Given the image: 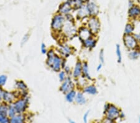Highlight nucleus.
Listing matches in <instances>:
<instances>
[{
    "mask_svg": "<svg viewBox=\"0 0 140 123\" xmlns=\"http://www.w3.org/2000/svg\"><path fill=\"white\" fill-rule=\"evenodd\" d=\"M29 36H30V35H29V32H27V33L25 34L23 36V39H22L21 42V46H23L24 45L26 44L27 42L28 41V40H29Z\"/></svg>",
    "mask_w": 140,
    "mask_h": 123,
    "instance_id": "34",
    "label": "nucleus"
},
{
    "mask_svg": "<svg viewBox=\"0 0 140 123\" xmlns=\"http://www.w3.org/2000/svg\"><path fill=\"white\" fill-rule=\"evenodd\" d=\"M4 92H5V90H4L3 87L0 86V102H3V96H4Z\"/></svg>",
    "mask_w": 140,
    "mask_h": 123,
    "instance_id": "38",
    "label": "nucleus"
},
{
    "mask_svg": "<svg viewBox=\"0 0 140 123\" xmlns=\"http://www.w3.org/2000/svg\"><path fill=\"white\" fill-rule=\"evenodd\" d=\"M134 5H135V4H134V3L131 1V0H130V1H129V8H131L132 6H133Z\"/></svg>",
    "mask_w": 140,
    "mask_h": 123,
    "instance_id": "43",
    "label": "nucleus"
},
{
    "mask_svg": "<svg viewBox=\"0 0 140 123\" xmlns=\"http://www.w3.org/2000/svg\"><path fill=\"white\" fill-rule=\"evenodd\" d=\"M87 11L90 17H96L99 12V8L98 6L93 2H88L86 5Z\"/></svg>",
    "mask_w": 140,
    "mask_h": 123,
    "instance_id": "16",
    "label": "nucleus"
},
{
    "mask_svg": "<svg viewBox=\"0 0 140 123\" xmlns=\"http://www.w3.org/2000/svg\"><path fill=\"white\" fill-rule=\"evenodd\" d=\"M8 105L2 103L0 107V123H10V118L8 116Z\"/></svg>",
    "mask_w": 140,
    "mask_h": 123,
    "instance_id": "14",
    "label": "nucleus"
},
{
    "mask_svg": "<svg viewBox=\"0 0 140 123\" xmlns=\"http://www.w3.org/2000/svg\"><path fill=\"white\" fill-rule=\"evenodd\" d=\"M58 76H59V81H60V83H62V82H64V81L67 78V77H68L67 75L66 74V73H65L63 70H60V71H59Z\"/></svg>",
    "mask_w": 140,
    "mask_h": 123,
    "instance_id": "31",
    "label": "nucleus"
},
{
    "mask_svg": "<svg viewBox=\"0 0 140 123\" xmlns=\"http://www.w3.org/2000/svg\"><path fill=\"white\" fill-rule=\"evenodd\" d=\"M124 116H125V115H124V113H123V112L121 111L120 114V118H124Z\"/></svg>",
    "mask_w": 140,
    "mask_h": 123,
    "instance_id": "44",
    "label": "nucleus"
},
{
    "mask_svg": "<svg viewBox=\"0 0 140 123\" xmlns=\"http://www.w3.org/2000/svg\"><path fill=\"white\" fill-rule=\"evenodd\" d=\"M87 27L93 35L96 36L100 31L101 24L97 17H90L87 19L86 23Z\"/></svg>",
    "mask_w": 140,
    "mask_h": 123,
    "instance_id": "5",
    "label": "nucleus"
},
{
    "mask_svg": "<svg viewBox=\"0 0 140 123\" xmlns=\"http://www.w3.org/2000/svg\"><path fill=\"white\" fill-rule=\"evenodd\" d=\"M99 60L101 63H104L105 62V52H104V50L102 49H100L99 52Z\"/></svg>",
    "mask_w": 140,
    "mask_h": 123,
    "instance_id": "33",
    "label": "nucleus"
},
{
    "mask_svg": "<svg viewBox=\"0 0 140 123\" xmlns=\"http://www.w3.org/2000/svg\"><path fill=\"white\" fill-rule=\"evenodd\" d=\"M47 59L46 63L47 66L53 71L59 72L62 70V63L63 59L54 48H51L46 54Z\"/></svg>",
    "mask_w": 140,
    "mask_h": 123,
    "instance_id": "1",
    "label": "nucleus"
},
{
    "mask_svg": "<svg viewBox=\"0 0 140 123\" xmlns=\"http://www.w3.org/2000/svg\"><path fill=\"white\" fill-rule=\"evenodd\" d=\"M138 123H140V116L138 118Z\"/></svg>",
    "mask_w": 140,
    "mask_h": 123,
    "instance_id": "47",
    "label": "nucleus"
},
{
    "mask_svg": "<svg viewBox=\"0 0 140 123\" xmlns=\"http://www.w3.org/2000/svg\"><path fill=\"white\" fill-rule=\"evenodd\" d=\"M65 21V16L57 13L53 16L51 23V29L55 35L61 33V31L64 26Z\"/></svg>",
    "mask_w": 140,
    "mask_h": 123,
    "instance_id": "3",
    "label": "nucleus"
},
{
    "mask_svg": "<svg viewBox=\"0 0 140 123\" xmlns=\"http://www.w3.org/2000/svg\"><path fill=\"white\" fill-rule=\"evenodd\" d=\"M27 116L25 114H17L10 118V123H26Z\"/></svg>",
    "mask_w": 140,
    "mask_h": 123,
    "instance_id": "21",
    "label": "nucleus"
},
{
    "mask_svg": "<svg viewBox=\"0 0 140 123\" xmlns=\"http://www.w3.org/2000/svg\"><path fill=\"white\" fill-rule=\"evenodd\" d=\"M77 93V91L76 89L71 90V91L67 93L66 94H65V100L68 103H70L75 102V99Z\"/></svg>",
    "mask_w": 140,
    "mask_h": 123,
    "instance_id": "24",
    "label": "nucleus"
},
{
    "mask_svg": "<svg viewBox=\"0 0 140 123\" xmlns=\"http://www.w3.org/2000/svg\"><path fill=\"white\" fill-rule=\"evenodd\" d=\"M75 102L79 105H83L86 104L87 98L85 96V93H83L82 90H79L77 91V95H76Z\"/></svg>",
    "mask_w": 140,
    "mask_h": 123,
    "instance_id": "22",
    "label": "nucleus"
},
{
    "mask_svg": "<svg viewBox=\"0 0 140 123\" xmlns=\"http://www.w3.org/2000/svg\"><path fill=\"white\" fill-rule=\"evenodd\" d=\"M82 62H83L78 59L77 61H76L75 63L71 75L72 78H73L74 80H77L78 78L82 77Z\"/></svg>",
    "mask_w": 140,
    "mask_h": 123,
    "instance_id": "13",
    "label": "nucleus"
},
{
    "mask_svg": "<svg viewBox=\"0 0 140 123\" xmlns=\"http://www.w3.org/2000/svg\"><path fill=\"white\" fill-rule=\"evenodd\" d=\"M15 90L19 94V97H27L29 96L28 87L24 81L19 80H16L15 83Z\"/></svg>",
    "mask_w": 140,
    "mask_h": 123,
    "instance_id": "10",
    "label": "nucleus"
},
{
    "mask_svg": "<svg viewBox=\"0 0 140 123\" xmlns=\"http://www.w3.org/2000/svg\"><path fill=\"white\" fill-rule=\"evenodd\" d=\"M123 42L128 50L130 51L135 49H140V44L133 36V35H124Z\"/></svg>",
    "mask_w": 140,
    "mask_h": 123,
    "instance_id": "6",
    "label": "nucleus"
},
{
    "mask_svg": "<svg viewBox=\"0 0 140 123\" xmlns=\"http://www.w3.org/2000/svg\"><path fill=\"white\" fill-rule=\"evenodd\" d=\"M115 52H116V57H117L118 63H121L122 62V53H121V47L119 44L116 45V49H115Z\"/></svg>",
    "mask_w": 140,
    "mask_h": 123,
    "instance_id": "30",
    "label": "nucleus"
},
{
    "mask_svg": "<svg viewBox=\"0 0 140 123\" xmlns=\"http://www.w3.org/2000/svg\"><path fill=\"white\" fill-rule=\"evenodd\" d=\"M77 31L75 21L66 20L60 33V36L64 39H71L77 35Z\"/></svg>",
    "mask_w": 140,
    "mask_h": 123,
    "instance_id": "2",
    "label": "nucleus"
},
{
    "mask_svg": "<svg viewBox=\"0 0 140 123\" xmlns=\"http://www.w3.org/2000/svg\"><path fill=\"white\" fill-rule=\"evenodd\" d=\"M90 18L89 14L87 11L86 6H83L80 9H79L77 15V18L78 19L83 20L85 19H88Z\"/></svg>",
    "mask_w": 140,
    "mask_h": 123,
    "instance_id": "23",
    "label": "nucleus"
},
{
    "mask_svg": "<svg viewBox=\"0 0 140 123\" xmlns=\"http://www.w3.org/2000/svg\"><path fill=\"white\" fill-rule=\"evenodd\" d=\"M17 114L18 113H17L13 105L12 104L8 105V116L9 118H11Z\"/></svg>",
    "mask_w": 140,
    "mask_h": 123,
    "instance_id": "29",
    "label": "nucleus"
},
{
    "mask_svg": "<svg viewBox=\"0 0 140 123\" xmlns=\"http://www.w3.org/2000/svg\"><path fill=\"white\" fill-rule=\"evenodd\" d=\"M74 48L68 45V44L62 42L59 44L58 48H57V53L60 55L62 58L67 59L72 55L74 53Z\"/></svg>",
    "mask_w": 140,
    "mask_h": 123,
    "instance_id": "7",
    "label": "nucleus"
},
{
    "mask_svg": "<svg viewBox=\"0 0 140 123\" xmlns=\"http://www.w3.org/2000/svg\"><path fill=\"white\" fill-rule=\"evenodd\" d=\"M88 115H89V111H87L86 113L84 114L83 116V121L84 123H87V121H88Z\"/></svg>",
    "mask_w": 140,
    "mask_h": 123,
    "instance_id": "39",
    "label": "nucleus"
},
{
    "mask_svg": "<svg viewBox=\"0 0 140 123\" xmlns=\"http://www.w3.org/2000/svg\"><path fill=\"white\" fill-rule=\"evenodd\" d=\"M88 1H89V0H82V1H83V3L84 2H87V3H88Z\"/></svg>",
    "mask_w": 140,
    "mask_h": 123,
    "instance_id": "46",
    "label": "nucleus"
},
{
    "mask_svg": "<svg viewBox=\"0 0 140 123\" xmlns=\"http://www.w3.org/2000/svg\"><path fill=\"white\" fill-rule=\"evenodd\" d=\"M63 70L66 73V74L67 75V76H70V77H71L72 75V69L71 67L69 66V65H67L64 68Z\"/></svg>",
    "mask_w": 140,
    "mask_h": 123,
    "instance_id": "35",
    "label": "nucleus"
},
{
    "mask_svg": "<svg viewBox=\"0 0 140 123\" xmlns=\"http://www.w3.org/2000/svg\"><path fill=\"white\" fill-rule=\"evenodd\" d=\"M96 36H94V35H92L89 38L87 39L82 42V46L85 49L88 50H92L95 47L97 44V39H96Z\"/></svg>",
    "mask_w": 140,
    "mask_h": 123,
    "instance_id": "15",
    "label": "nucleus"
},
{
    "mask_svg": "<svg viewBox=\"0 0 140 123\" xmlns=\"http://www.w3.org/2000/svg\"><path fill=\"white\" fill-rule=\"evenodd\" d=\"M69 122L70 123H75V122H74V121L71 120V119H69Z\"/></svg>",
    "mask_w": 140,
    "mask_h": 123,
    "instance_id": "45",
    "label": "nucleus"
},
{
    "mask_svg": "<svg viewBox=\"0 0 140 123\" xmlns=\"http://www.w3.org/2000/svg\"><path fill=\"white\" fill-rule=\"evenodd\" d=\"M128 17L131 20H136L140 18V6L134 5L129 8Z\"/></svg>",
    "mask_w": 140,
    "mask_h": 123,
    "instance_id": "17",
    "label": "nucleus"
},
{
    "mask_svg": "<svg viewBox=\"0 0 140 123\" xmlns=\"http://www.w3.org/2000/svg\"><path fill=\"white\" fill-rule=\"evenodd\" d=\"M18 98H19V94L16 90L11 91L5 90L2 102L7 105H11Z\"/></svg>",
    "mask_w": 140,
    "mask_h": 123,
    "instance_id": "11",
    "label": "nucleus"
},
{
    "mask_svg": "<svg viewBox=\"0 0 140 123\" xmlns=\"http://www.w3.org/2000/svg\"><path fill=\"white\" fill-rule=\"evenodd\" d=\"M8 80V77L6 75H0V86L3 87L6 84Z\"/></svg>",
    "mask_w": 140,
    "mask_h": 123,
    "instance_id": "32",
    "label": "nucleus"
},
{
    "mask_svg": "<svg viewBox=\"0 0 140 123\" xmlns=\"http://www.w3.org/2000/svg\"><path fill=\"white\" fill-rule=\"evenodd\" d=\"M100 123H114V121H111L109 120V119H106L105 120L102 121V122H100Z\"/></svg>",
    "mask_w": 140,
    "mask_h": 123,
    "instance_id": "42",
    "label": "nucleus"
},
{
    "mask_svg": "<svg viewBox=\"0 0 140 123\" xmlns=\"http://www.w3.org/2000/svg\"><path fill=\"white\" fill-rule=\"evenodd\" d=\"M12 105L18 114H24L29 108V96L18 98Z\"/></svg>",
    "mask_w": 140,
    "mask_h": 123,
    "instance_id": "4",
    "label": "nucleus"
},
{
    "mask_svg": "<svg viewBox=\"0 0 140 123\" xmlns=\"http://www.w3.org/2000/svg\"><path fill=\"white\" fill-rule=\"evenodd\" d=\"M120 110L116 106L113 105V104H110L108 110L105 113H104V114H105L106 119H109L111 121H115L118 118H120Z\"/></svg>",
    "mask_w": 140,
    "mask_h": 123,
    "instance_id": "9",
    "label": "nucleus"
},
{
    "mask_svg": "<svg viewBox=\"0 0 140 123\" xmlns=\"http://www.w3.org/2000/svg\"><path fill=\"white\" fill-rule=\"evenodd\" d=\"M128 56V58L130 59V60H137V59H139L140 57V49H135L129 51Z\"/></svg>",
    "mask_w": 140,
    "mask_h": 123,
    "instance_id": "27",
    "label": "nucleus"
},
{
    "mask_svg": "<svg viewBox=\"0 0 140 123\" xmlns=\"http://www.w3.org/2000/svg\"><path fill=\"white\" fill-rule=\"evenodd\" d=\"M82 77L86 79L87 81H92L93 80L92 77H91L89 71V65L88 62L83 61L82 62Z\"/></svg>",
    "mask_w": 140,
    "mask_h": 123,
    "instance_id": "19",
    "label": "nucleus"
},
{
    "mask_svg": "<svg viewBox=\"0 0 140 123\" xmlns=\"http://www.w3.org/2000/svg\"><path fill=\"white\" fill-rule=\"evenodd\" d=\"M1 105H2V103H1V102H0V107H1Z\"/></svg>",
    "mask_w": 140,
    "mask_h": 123,
    "instance_id": "48",
    "label": "nucleus"
},
{
    "mask_svg": "<svg viewBox=\"0 0 140 123\" xmlns=\"http://www.w3.org/2000/svg\"><path fill=\"white\" fill-rule=\"evenodd\" d=\"M133 36L135 37V38L136 39V40L138 41V42L140 44V31L139 32H135L133 34Z\"/></svg>",
    "mask_w": 140,
    "mask_h": 123,
    "instance_id": "37",
    "label": "nucleus"
},
{
    "mask_svg": "<svg viewBox=\"0 0 140 123\" xmlns=\"http://www.w3.org/2000/svg\"><path fill=\"white\" fill-rule=\"evenodd\" d=\"M47 49L46 45L44 43H42L40 45V52L43 54H46L47 52Z\"/></svg>",
    "mask_w": 140,
    "mask_h": 123,
    "instance_id": "36",
    "label": "nucleus"
},
{
    "mask_svg": "<svg viewBox=\"0 0 140 123\" xmlns=\"http://www.w3.org/2000/svg\"><path fill=\"white\" fill-rule=\"evenodd\" d=\"M82 91L85 94L89 95H96L98 93V90L96 85L94 84H88L82 88Z\"/></svg>",
    "mask_w": 140,
    "mask_h": 123,
    "instance_id": "20",
    "label": "nucleus"
},
{
    "mask_svg": "<svg viewBox=\"0 0 140 123\" xmlns=\"http://www.w3.org/2000/svg\"><path fill=\"white\" fill-rule=\"evenodd\" d=\"M75 83L72 80V78L68 76L67 78L61 83V85L59 87V91L65 95L71 90L75 89Z\"/></svg>",
    "mask_w": 140,
    "mask_h": 123,
    "instance_id": "8",
    "label": "nucleus"
},
{
    "mask_svg": "<svg viewBox=\"0 0 140 123\" xmlns=\"http://www.w3.org/2000/svg\"><path fill=\"white\" fill-rule=\"evenodd\" d=\"M77 35L81 42H82L84 40L89 38L90 37H91L93 35L90 32V31L88 29V28L87 27L86 25H83V26H80L78 29Z\"/></svg>",
    "mask_w": 140,
    "mask_h": 123,
    "instance_id": "12",
    "label": "nucleus"
},
{
    "mask_svg": "<svg viewBox=\"0 0 140 123\" xmlns=\"http://www.w3.org/2000/svg\"><path fill=\"white\" fill-rule=\"evenodd\" d=\"M67 2L71 6L72 8L74 10H79L83 6L82 0H67Z\"/></svg>",
    "mask_w": 140,
    "mask_h": 123,
    "instance_id": "26",
    "label": "nucleus"
},
{
    "mask_svg": "<svg viewBox=\"0 0 140 123\" xmlns=\"http://www.w3.org/2000/svg\"><path fill=\"white\" fill-rule=\"evenodd\" d=\"M75 85H76V88H78L79 90H82V88L84 86H85L87 85V81L86 79H85L84 78L81 77L78 78L77 80H75Z\"/></svg>",
    "mask_w": 140,
    "mask_h": 123,
    "instance_id": "28",
    "label": "nucleus"
},
{
    "mask_svg": "<svg viewBox=\"0 0 140 123\" xmlns=\"http://www.w3.org/2000/svg\"><path fill=\"white\" fill-rule=\"evenodd\" d=\"M138 3H139L140 4V0H138Z\"/></svg>",
    "mask_w": 140,
    "mask_h": 123,
    "instance_id": "49",
    "label": "nucleus"
},
{
    "mask_svg": "<svg viewBox=\"0 0 140 123\" xmlns=\"http://www.w3.org/2000/svg\"><path fill=\"white\" fill-rule=\"evenodd\" d=\"M135 31V25L131 22L125 25L124 29V35H133Z\"/></svg>",
    "mask_w": 140,
    "mask_h": 123,
    "instance_id": "25",
    "label": "nucleus"
},
{
    "mask_svg": "<svg viewBox=\"0 0 140 123\" xmlns=\"http://www.w3.org/2000/svg\"><path fill=\"white\" fill-rule=\"evenodd\" d=\"M110 103H106L105 105H104V113H105L106 111L108 110V109L109 108V107H110Z\"/></svg>",
    "mask_w": 140,
    "mask_h": 123,
    "instance_id": "40",
    "label": "nucleus"
},
{
    "mask_svg": "<svg viewBox=\"0 0 140 123\" xmlns=\"http://www.w3.org/2000/svg\"><path fill=\"white\" fill-rule=\"evenodd\" d=\"M73 10L71 6L70 5L69 3L67 1L66 2L62 3L60 4L58 9V13L61 14L64 16H66L71 14V12Z\"/></svg>",
    "mask_w": 140,
    "mask_h": 123,
    "instance_id": "18",
    "label": "nucleus"
},
{
    "mask_svg": "<svg viewBox=\"0 0 140 123\" xmlns=\"http://www.w3.org/2000/svg\"><path fill=\"white\" fill-rule=\"evenodd\" d=\"M102 66H103L102 63H100L98 65V66L96 67V71H100L101 70H102Z\"/></svg>",
    "mask_w": 140,
    "mask_h": 123,
    "instance_id": "41",
    "label": "nucleus"
}]
</instances>
